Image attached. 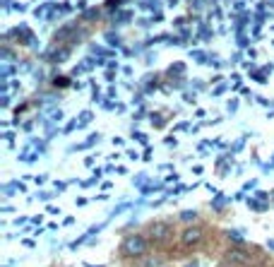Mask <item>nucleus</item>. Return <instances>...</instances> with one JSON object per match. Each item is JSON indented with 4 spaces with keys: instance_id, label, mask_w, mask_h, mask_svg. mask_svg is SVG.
<instances>
[{
    "instance_id": "1",
    "label": "nucleus",
    "mask_w": 274,
    "mask_h": 267,
    "mask_svg": "<svg viewBox=\"0 0 274 267\" xmlns=\"http://www.w3.org/2000/svg\"><path fill=\"white\" fill-rule=\"evenodd\" d=\"M123 253L128 255V258H139V255H144L147 253V238L144 236H128L125 241H123Z\"/></svg>"
},
{
    "instance_id": "2",
    "label": "nucleus",
    "mask_w": 274,
    "mask_h": 267,
    "mask_svg": "<svg viewBox=\"0 0 274 267\" xmlns=\"http://www.w3.org/2000/svg\"><path fill=\"white\" fill-rule=\"evenodd\" d=\"M147 234H149L152 241H166V238L171 236V226H168L166 221H154Z\"/></svg>"
},
{
    "instance_id": "3",
    "label": "nucleus",
    "mask_w": 274,
    "mask_h": 267,
    "mask_svg": "<svg viewBox=\"0 0 274 267\" xmlns=\"http://www.w3.org/2000/svg\"><path fill=\"white\" fill-rule=\"evenodd\" d=\"M202 241V229H188L185 234H183V243L185 246H195V243H200Z\"/></svg>"
},
{
    "instance_id": "4",
    "label": "nucleus",
    "mask_w": 274,
    "mask_h": 267,
    "mask_svg": "<svg viewBox=\"0 0 274 267\" xmlns=\"http://www.w3.org/2000/svg\"><path fill=\"white\" fill-rule=\"evenodd\" d=\"M228 260H231V263H248V255L241 253V251H231V253H228Z\"/></svg>"
},
{
    "instance_id": "5",
    "label": "nucleus",
    "mask_w": 274,
    "mask_h": 267,
    "mask_svg": "<svg viewBox=\"0 0 274 267\" xmlns=\"http://www.w3.org/2000/svg\"><path fill=\"white\" fill-rule=\"evenodd\" d=\"M183 219H185V221H190V219H195V212H185V214H183Z\"/></svg>"
}]
</instances>
